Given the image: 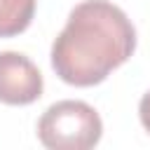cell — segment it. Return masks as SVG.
I'll use <instances>...</instances> for the list:
<instances>
[{
	"mask_svg": "<svg viewBox=\"0 0 150 150\" xmlns=\"http://www.w3.org/2000/svg\"><path fill=\"white\" fill-rule=\"evenodd\" d=\"M136 49V28L108 0H84L73 7L52 45L54 73L73 87H94L127 63Z\"/></svg>",
	"mask_w": 150,
	"mask_h": 150,
	"instance_id": "obj_1",
	"label": "cell"
},
{
	"mask_svg": "<svg viewBox=\"0 0 150 150\" xmlns=\"http://www.w3.org/2000/svg\"><path fill=\"white\" fill-rule=\"evenodd\" d=\"M103 122L84 101H56L38 120V138L49 150H89L101 141Z\"/></svg>",
	"mask_w": 150,
	"mask_h": 150,
	"instance_id": "obj_2",
	"label": "cell"
},
{
	"mask_svg": "<svg viewBox=\"0 0 150 150\" xmlns=\"http://www.w3.org/2000/svg\"><path fill=\"white\" fill-rule=\"evenodd\" d=\"M42 96V73L19 52H0V101L28 105Z\"/></svg>",
	"mask_w": 150,
	"mask_h": 150,
	"instance_id": "obj_3",
	"label": "cell"
},
{
	"mask_svg": "<svg viewBox=\"0 0 150 150\" xmlns=\"http://www.w3.org/2000/svg\"><path fill=\"white\" fill-rule=\"evenodd\" d=\"M35 16V0H0V38L23 33Z\"/></svg>",
	"mask_w": 150,
	"mask_h": 150,
	"instance_id": "obj_4",
	"label": "cell"
},
{
	"mask_svg": "<svg viewBox=\"0 0 150 150\" xmlns=\"http://www.w3.org/2000/svg\"><path fill=\"white\" fill-rule=\"evenodd\" d=\"M138 117H141V124L145 127V131L150 134V91L143 94V98L138 103Z\"/></svg>",
	"mask_w": 150,
	"mask_h": 150,
	"instance_id": "obj_5",
	"label": "cell"
}]
</instances>
